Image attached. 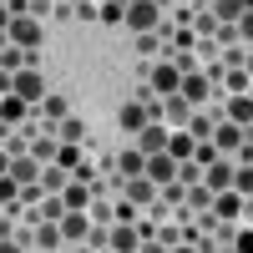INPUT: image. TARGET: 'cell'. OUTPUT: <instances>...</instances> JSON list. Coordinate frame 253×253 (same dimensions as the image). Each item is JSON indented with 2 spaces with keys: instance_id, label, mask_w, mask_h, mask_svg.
<instances>
[{
  "instance_id": "1",
  "label": "cell",
  "mask_w": 253,
  "mask_h": 253,
  "mask_svg": "<svg viewBox=\"0 0 253 253\" xmlns=\"http://www.w3.org/2000/svg\"><path fill=\"white\" fill-rule=\"evenodd\" d=\"M10 96H20L26 107H36V101L46 96V76H41V66H20L10 76Z\"/></svg>"
},
{
  "instance_id": "2",
  "label": "cell",
  "mask_w": 253,
  "mask_h": 253,
  "mask_svg": "<svg viewBox=\"0 0 253 253\" xmlns=\"http://www.w3.org/2000/svg\"><path fill=\"white\" fill-rule=\"evenodd\" d=\"M122 20H126L137 36H142V31H157V26H162V5H152V0H126Z\"/></svg>"
},
{
  "instance_id": "3",
  "label": "cell",
  "mask_w": 253,
  "mask_h": 253,
  "mask_svg": "<svg viewBox=\"0 0 253 253\" xmlns=\"http://www.w3.org/2000/svg\"><path fill=\"white\" fill-rule=\"evenodd\" d=\"M142 177L152 182V187H167V182L177 177V157H167V152H152V157L142 162Z\"/></svg>"
},
{
  "instance_id": "4",
  "label": "cell",
  "mask_w": 253,
  "mask_h": 253,
  "mask_svg": "<svg viewBox=\"0 0 253 253\" xmlns=\"http://www.w3.org/2000/svg\"><path fill=\"white\" fill-rule=\"evenodd\" d=\"M5 31H10V46H20V51H36L41 46V20H31V15H15Z\"/></svg>"
},
{
  "instance_id": "5",
  "label": "cell",
  "mask_w": 253,
  "mask_h": 253,
  "mask_svg": "<svg viewBox=\"0 0 253 253\" xmlns=\"http://www.w3.org/2000/svg\"><path fill=\"white\" fill-rule=\"evenodd\" d=\"M167 137H172V132H167V126L152 117V122H147L142 132H137V152H142V157H152V152H167Z\"/></svg>"
},
{
  "instance_id": "6",
  "label": "cell",
  "mask_w": 253,
  "mask_h": 253,
  "mask_svg": "<svg viewBox=\"0 0 253 253\" xmlns=\"http://www.w3.org/2000/svg\"><path fill=\"white\" fill-rule=\"evenodd\" d=\"M56 228H61V243H81V238L91 233V218L86 213H61Z\"/></svg>"
},
{
  "instance_id": "7",
  "label": "cell",
  "mask_w": 253,
  "mask_h": 253,
  "mask_svg": "<svg viewBox=\"0 0 253 253\" xmlns=\"http://www.w3.org/2000/svg\"><path fill=\"white\" fill-rule=\"evenodd\" d=\"M152 117H157V107H147V101H126V107L117 112V122L126 126V132H142V126L152 122Z\"/></svg>"
},
{
  "instance_id": "8",
  "label": "cell",
  "mask_w": 253,
  "mask_h": 253,
  "mask_svg": "<svg viewBox=\"0 0 253 253\" xmlns=\"http://www.w3.org/2000/svg\"><path fill=\"white\" fill-rule=\"evenodd\" d=\"M208 208H213L218 218H243V208H248V198H243V193H233V187H223V193H218L213 203H208Z\"/></svg>"
},
{
  "instance_id": "9",
  "label": "cell",
  "mask_w": 253,
  "mask_h": 253,
  "mask_svg": "<svg viewBox=\"0 0 253 253\" xmlns=\"http://www.w3.org/2000/svg\"><path fill=\"white\" fill-rule=\"evenodd\" d=\"M107 243H112V253H137V243H142V233L132 223H117L112 233H107Z\"/></svg>"
},
{
  "instance_id": "10",
  "label": "cell",
  "mask_w": 253,
  "mask_h": 253,
  "mask_svg": "<svg viewBox=\"0 0 253 253\" xmlns=\"http://www.w3.org/2000/svg\"><path fill=\"white\" fill-rule=\"evenodd\" d=\"M177 81H182V71L172 66V61H162V66L152 71V86H157V96H172V91H177Z\"/></svg>"
},
{
  "instance_id": "11",
  "label": "cell",
  "mask_w": 253,
  "mask_h": 253,
  "mask_svg": "<svg viewBox=\"0 0 253 253\" xmlns=\"http://www.w3.org/2000/svg\"><path fill=\"white\" fill-rule=\"evenodd\" d=\"M177 91H182V101H187V107H193V101H208V81H203L198 71H182Z\"/></svg>"
},
{
  "instance_id": "12",
  "label": "cell",
  "mask_w": 253,
  "mask_h": 253,
  "mask_svg": "<svg viewBox=\"0 0 253 253\" xmlns=\"http://www.w3.org/2000/svg\"><path fill=\"white\" fill-rule=\"evenodd\" d=\"M61 203H66V213H86V203H91V187H86V182H66Z\"/></svg>"
},
{
  "instance_id": "13",
  "label": "cell",
  "mask_w": 253,
  "mask_h": 253,
  "mask_svg": "<svg viewBox=\"0 0 253 253\" xmlns=\"http://www.w3.org/2000/svg\"><path fill=\"white\" fill-rule=\"evenodd\" d=\"M248 142V126H223V132L213 137V152H233V147Z\"/></svg>"
},
{
  "instance_id": "14",
  "label": "cell",
  "mask_w": 253,
  "mask_h": 253,
  "mask_svg": "<svg viewBox=\"0 0 253 253\" xmlns=\"http://www.w3.org/2000/svg\"><path fill=\"white\" fill-rule=\"evenodd\" d=\"M208 15H213V20H243L248 15V0H213Z\"/></svg>"
},
{
  "instance_id": "15",
  "label": "cell",
  "mask_w": 253,
  "mask_h": 253,
  "mask_svg": "<svg viewBox=\"0 0 253 253\" xmlns=\"http://www.w3.org/2000/svg\"><path fill=\"white\" fill-rule=\"evenodd\" d=\"M0 122H31V107L20 96H0Z\"/></svg>"
},
{
  "instance_id": "16",
  "label": "cell",
  "mask_w": 253,
  "mask_h": 253,
  "mask_svg": "<svg viewBox=\"0 0 253 253\" xmlns=\"http://www.w3.org/2000/svg\"><path fill=\"white\" fill-rule=\"evenodd\" d=\"M142 162H147V157L137 152V147H126V152L117 157V177H142Z\"/></svg>"
},
{
  "instance_id": "17",
  "label": "cell",
  "mask_w": 253,
  "mask_h": 253,
  "mask_svg": "<svg viewBox=\"0 0 253 253\" xmlns=\"http://www.w3.org/2000/svg\"><path fill=\"white\" fill-rule=\"evenodd\" d=\"M31 228H36V243L41 248H61V228L56 223H31Z\"/></svg>"
},
{
  "instance_id": "18",
  "label": "cell",
  "mask_w": 253,
  "mask_h": 253,
  "mask_svg": "<svg viewBox=\"0 0 253 253\" xmlns=\"http://www.w3.org/2000/svg\"><path fill=\"white\" fill-rule=\"evenodd\" d=\"M228 117H233V126H248V122H253V107H248V96H233V101H228Z\"/></svg>"
},
{
  "instance_id": "19",
  "label": "cell",
  "mask_w": 253,
  "mask_h": 253,
  "mask_svg": "<svg viewBox=\"0 0 253 253\" xmlns=\"http://www.w3.org/2000/svg\"><path fill=\"white\" fill-rule=\"evenodd\" d=\"M208 203H213V193H208L203 182H193V187H187V208H193V213H208Z\"/></svg>"
},
{
  "instance_id": "20",
  "label": "cell",
  "mask_w": 253,
  "mask_h": 253,
  "mask_svg": "<svg viewBox=\"0 0 253 253\" xmlns=\"http://www.w3.org/2000/svg\"><path fill=\"white\" fill-rule=\"evenodd\" d=\"M126 182H132V198L126 203H152V182L147 177H126Z\"/></svg>"
},
{
  "instance_id": "21",
  "label": "cell",
  "mask_w": 253,
  "mask_h": 253,
  "mask_svg": "<svg viewBox=\"0 0 253 253\" xmlns=\"http://www.w3.org/2000/svg\"><path fill=\"white\" fill-rule=\"evenodd\" d=\"M41 112H46L51 122H61V117H66V101H61V96H41Z\"/></svg>"
},
{
  "instance_id": "22",
  "label": "cell",
  "mask_w": 253,
  "mask_h": 253,
  "mask_svg": "<svg viewBox=\"0 0 253 253\" xmlns=\"http://www.w3.org/2000/svg\"><path fill=\"white\" fill-rule=\"evenodd\" d=\"M56 162L66 167V172H76V167H81V152H76V147H56Z\"/></svg>"
},
{
  "instance_id": "23",
  "label": "cell",
  "mask_w": 253,
  "mask_h": 253,
  "mask_svg": "<svg viewBox=\"0 0 253 253\" xmlns=\"http://www.w3.org/2000/svg\"><path fill=\"white\" fill-rule=\"evenodd\" d=\"M193 31H218V20L208 15V10H198V20H193Z\"/></svg>"
},
{
  "instance_id": "24",
  "label": "cell",
  "mask_w": 253,
  "mask_h": 253,
  "mask_svg": "<svg viewBox=\"0 0 253 253\" xmlns=\"http://www.w3.org/2000/svg\"><path fill=\"white\" fill-rule=\"evenodd\" d=\"M0 96H10V71H0Z\"/></svg>"
},
{
  "instance_id": "25",
  "label": "cell",
  "mask_w": 253,
  "mask_h": 253,
  "mask_svg": "<svg viewBox=\"0 0 253 253\" xmlns=\"http://www.w3.org/2000/svg\"><path fill=\"white\" fill-rule=\"evenodd\" d=\"M0 253H20V243H0Z\"/></svg>"
},
{
  "instance_id": "26",
  "label": "cell",
  "mask_w": 253,
  "mask_h": 253,
  "mask_svg": "<svg viewBox=\"0 0 253 253\" xmlns=\"http://www.w3.org/2000/svg\"><path fill=\"white\" fill-rule=\"evenodd\" d=\"M71 253H96V248H81V243H76V248H71Z\"/></svg>"
},
{
  "instance_id": "27",
  "label": "cell",
  "mask_w": 253,
  "mask_h": 253,
  "mask_svg": "<svg viewBox=\"0 0 253 253\" xmlns=\"http://www.w3.org/2000/svg\"><path fill=\"white\" fill-rule=\"evenodd\" d=\"M76 5H81V0H76Z\"/></svg>"
}]
</instances>
